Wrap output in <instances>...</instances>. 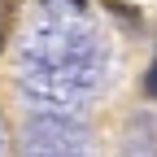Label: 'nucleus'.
<instances>
[{"mask_svg":"<svg viewBox=\"0 0 157 157\" xmlns=\"http://www.w3.org/2000/svg\"><path fill=\"white\" fill-rule=\"evenodd\" d=\"M17 9H22V0H0V48L9 44V35H13V17Z\"/></svg>","mask_w":157,"mask_h":157,"instance_id":"nucleus-1","label":"nucleus"},{"mask_svg":"<svg viewBox=\"0 0 157 157\" xmlns=\"http://www.w3.org/2000/svg\"><path fill=\"white\" fill-rule=\"evenodd\" d=\"M101 5L113 13V17H122V22L127 26H140V13H135V9H127V5H118V0H101Z\"/></svg>","mask_w":157,"mask_h":157,"instance_id":"nucleus-2","label":"nucleus"},{"mask_svg":"<svg viewBox=\"0 0 157 157\" xmlns=\"http://www.w3.org/2000/svg\"><path fill=\"white\" fill-rule=\"evenodd\" d=\"M144 92L157 96V61H153V70H148V78H144Z\"/></svg>","mask_w":157,"mask_h":157,"instance_id":"nucleus-3","label":"nucleus"}]
</instances>
